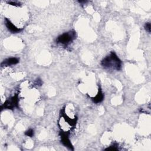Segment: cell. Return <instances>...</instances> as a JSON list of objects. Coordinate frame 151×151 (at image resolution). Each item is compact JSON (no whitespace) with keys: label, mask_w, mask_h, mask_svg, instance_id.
I'll list each match as a JSON object with an SVG mask.
<instances>
[{"label":"cell","mask_w":151,"mask_h":151,"mask_svg":"<svg viewBox=\"0 0 151 151\" xmlns=\"http://www.w3.org/2000/svg\"><path fill=\"white\" fill-rule=\"evenodd\" d=\"M101 64L105 68H113L118 71L122 68V61L113 52L102 60Z\"/></svg>","instance_id":"6da1fadb"},{"label":"cell","mask_w":151,"mask_h":151,"mask_svg":"<svg viewBox=\"0 0 151 151\" xmlns=\"http://www.w3.org/2000/svg\"><path fill=\"white\" fill-rule=\"evenodd\" d=\"M76 38V33L73 31L65 33L58 36L56 40L57 43L62 44L64 46H68L72 43Z\"/></svg>","instance_id":"7a4b0ae2"},{"label":"cell","mask_w":151,"mask_h":151,"mask_svg":"<svg viewBox=\"0 0 151 151\" xmlns=\"http://www.w3.org/2000/svg\"><path fill=\"white\" fill-rule=\"evenodd\" d=\"M19 98L18 95H16L11 97L8 99L4 102L3 105L1 106V110L11 109L13 110L14 108H18Z\"/></svg>","instance_id":"3957f363"},{"label":"cell","mask_w":151,"mask_h":151,"mask_svg":"<svg viewBox=\"0 0 151 151\" xmlns=\"http://www.w3.org/2000/svg\"><path fill=\"white\" fill-rule=\"evenodd\" d=\"M60 135L62 138V140H61L62 143L63 144V145H64L66 147L70 149L74 150V148L68 139L69 133L66 132H60Z\"/></svg>","instance_id":"277c9868"},{"label":"cell","mask_w":151,"mask_h":151,"mask_svg":"<svg viewBox=\"0 0 151 151\" xmlns=\"http://www.w3.org/2000/svg\"><path fill=\"white\" fill-rule=\"evenodd\" d=\"M19 63V59L16 57H11L5 59L1 63L2 67H7L13 65H15Z\"/></svg>","instance_id":"5b68a950"},{"label":"cell","mask_w":151,"mask_h":151,"mask_svg":"<svg viewBox=\"0 0 151 151\" xmlns=\"http://www.w3.org/2000/svg\"><path fill=\"white\" fill-rule=\"evenodd\" d=\"M5 26L8 30L9 32H11L13 33H19L21 31V29L18 28L16 27L7 18L5 19Z\"/></svg>","instance_id":"8992f818"},{"label":"cell","mask_w":151,"mask_h":151,"mask_svg":"<svg viewBox=\"0 0 151 151\" xmlns=\"http://www.w3.org/2000/svg\"><path fill=\"white\" fill-rule=\"evenodd\" d=\"M104 99V95L102 92L101 89H99V91L97 95L92 98L93 102L95 103H99L103 101Z\"/></svg>","instance_id":"52a82bcc"},{"label":"cell","mask_w":151,"mask_h":151,"mask_svg":"<svg viewBox=\"0 0 151 151\" xmlns=\"http://www.w3.org/2000/svg\"><path fill=\"white\" fill-rule=\"evenodd\" d=\"M63 115V116L64 117V119H65L66 121L68 123L70 124V125H72V126H74L76 125V122H77V118H75V119H71V118H70L68 117L66 114L64 112H64L62 113Z\"/></svg>","instance_id":"ba28073f"},{"label":"cell","mask_w":151,"mask_h":151,"mask_svg":"<svg viewBox=\"0 0 151 151\" xmlns=\"http://www.w3.org/2000/svg\"><path fill=\"white\" fill-rule=\"evenodd\" d=\"M25 135L27 136H29V137H33V135H34V130L32 129H28V130H27V131L25 132Z\"/></svg>","instance_id":"9c48e42d"},{"label":"cell","mask_w":151,"mask_h":151,"mask_svg":"<svg viewBox=\"0 0 151 151\" xmlns=\"http://www.w3.org/2000/svg\"><path fill=\"white\" fill-rule=\"evenodd\" d=\"M105 150H112V151H113V150H118L119 149L115 145H112V146H110V147L106 148Z\"/></svg>","instance_id":"30bf717a"},{"label":"cell","mask_w":151,"mask_h":151,"mask_svg":"<svg viewBox=\"0 0 151 151\" xmlns=\"http://www.w3.org/2000/svg\"><path fill=\"white\" fill-rule=\"evenodd\" d=\"M145 28L146 30V32L148 33H150V23H146L145 25Z\"/></svg>","instance_id":"8fae6325"},{"label":"cell","mask_w":151,"mask_h":151,"mask_svg":"<svg viewBox=\"0 0 151 151\" xmlns=\"http://www.w3.org/2000/svg\"><path fill=\"white\" fill-rule=\"evenodd\" d=\"M35 84L37 85V86H42V84H43V82L42 81L41 79H38L36 80V82H35Z\"/></svg>","instance_id":"7c38bea8"},{"label":"cell","mask_w":151,"mask_h":151,"mask_svg":"<svg viewBox=\"0 0 151 151\" xmlns=\"http://www.w3.org/2000/svg\"><path fill=\"white\" fill-rule=\"evenodd\" d=\"M10 5H14V6H19L20 5L19 3H17V2H14V1H11V2H9L8 3Z\"/></svg>","instance_id":"4fadbf2b"}]
</instances>
